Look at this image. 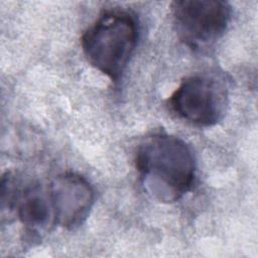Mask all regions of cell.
<instances>
[{
  "instance_id": "obj_1",
  "label": "cell",
  "mask_w": 258,
  "mask_h": 258,
  "mask_svg": "<svg viewBox=\"0 0 258 258\" xmlns=\"http://www.w3.org/2000/svg\"><path fill=\"white\" fill-rule=\"evenodd\" d=\"M135 166L146 191L159 202H176L194 183L191 149L172 135L156 133L145 138L137 148Z\"/></svg>"
},
{
  "instance_id": "obj_2",
  "label": "cell",
  "mask_w": 258,
  "mask_h": 258,
  "mask_svg": "<svg viewBox=\"0 0 258 258\" xmlns=\"http://www.w3.org/2000/svg\"><path fill=\"white\" fill-rule=\"evenodd\" d=\"M138 30L134 18L122 11L102 14L82 36V48L88 61L118 82L135 49Z\"/></svg>"
},
{
  "instance_id": "obj_3",
  "label": "cell",
  "mask_w": 258,
  "mask_h": 258,
  "mask_svg": "<svg viewBox=\"0 0 258 258\" xmlns=\"http://www.w3.org/2000/svg\"><path fill=\"white\" fill-rule=\"evenodd\" d=\"M228 86L217 76L203 74L185 78L170 96V109L181 119L201 127L219 123L228 107Z\"/></svg>"
},
{
  "instance_id": "obj_4",
  "label": "cell",
  "mask_w": 258,
  "mask_h": 258,
  "mask_svg": "<svg viewBox=\"0 0 258 258\" xmlns=\"http://www.w3.org/2000/svg\"><path fill=\"white\" fill-rule=\"evenodd\" d=\"M179 39L192 49H202L219 40L231 19V6L221 0H181L171 4Z\"/></svg>"
},
{
  "instance_id": "obj_5",
  "label": "cell",
  "mask_w": 258,
  "mask_h": 258,
  "mask_svg": "<svg viewBox=\"0 0 258 258\" xmlns=\"http://www.w3.org/2000/svg\"><path fill=\"white\" fill-rule=\"evenodd\" d=\"M56 224L72 230L81 226L94 205V190L89 181L75 172L56 175L48 186Z\"/></svg>"
},
{
  "instance_id": "obj_6",
  "label": "cell",
  "mask_w": 258,
  "mask_h": 258,
  "mask_svg": "<svg viewBox=\"0 0 258 258\" xmlns=\"http://www.w3.org/2000/svg\"><path fill=\"white\" fill-rule=\"evenodd\" d=\"M15 212L26 231L34 236L56 225L49 192L37 182H23Z\"/></svg>"
}]
</instances>
